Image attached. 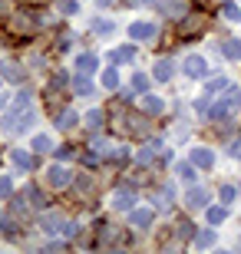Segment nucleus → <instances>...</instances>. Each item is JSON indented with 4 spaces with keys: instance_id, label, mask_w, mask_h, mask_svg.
<instances>
[{
    "instance_id": "nucleus-25",
    "label": "nucleus",
    "mask_w": 241,
    "mask_h": 254,
    "mask_svg": "<svg viewBox=\"0 0 241 254\" xmlns=\"http://www.w3.org/2000/svg\"><path fill=\"white\" fill-rule=\"evenodd\" d=\"M195 245H198V248H212V245H215V231H212V228L195 231Z\"/></svg>"
},
{
    "instance_id": "nucleus-43",
    "label": "nucleus",
    "mask_w": 241,
    "mask_h": 254,
    "mask_svg": "<svg viewBox=\"0 0 241 254\" xmlns=\"http://www.w3.org/2000/svg\"><path fill=\"white\" fill-rule=\"evenodd\" d=\"M136 57V47H122V50H116V60H132Z\"/></svg>"
},
{
    "instance_id": "nucleus-4",
    "label": "nucleus",
    "mask_w": 241,
    "mask_h": 254,
    "mask_svg": "<svg viewBox=\"0 0 241 254\" xmlns=\"http://www.w3.org/2000/svg\"><path fill=\"white\" fill-rule=\"evenodd\" d=\"M152 221H156V208H132L129 211V225L136 228V231H146Z\"/></svg>"
},
{
    "instance_id": "nucleus-8",
    "label": "nucleus",
    "mask_w": 241,
    "mask_h": 254,
    "mask_svg": "<svg viewBox=\"0 0 241 254\" xmlns=\"http://www.w3.org/2000/svg\"><path fill=\"white\" fill-rule=\"evenodd\" d=\"M33 119H37V113H33V109H27L23 116H7V119H3V126H7L10 132H27L30 126H33Z\"/></svg>"
},
{
    "instance_id": "nucleus-12",
    "label": "nucleus",
    "mask_w": 241,
    "mask_h": 254,
    "mask_svg": "<svg viewBox=\"0 0 241 254\" xmlns=\"http://www.w3.org/2000/svg\"><path fill=\"white\" fill-rule=\"evenodd\" d=\"M192 162H195V169H212L215 165V152L205 149V145H198V149H192Z\"/></svg>"
},
{
    "instance_id": "nucleus-30",
    "label": "nucleus",
    "mask_w": 241,
    "mask_h": 254,
    "mask_svg": "<svg viewBox=\"0 0 241 254\" xmlns=\"http://www.w3.org/2000/svg\"><path fill=\"white\" fill-rule=\"evenodd\" d=\"M0 231H3L7 238H13L17 235V221H13L10 215H0Z\"/></svg>"
},
{
    "instance_id": "nucleus-13",
    "label": "nucleus",
    "mask_w": 241,
    "mask_h": 254,
    "mask_svg": "<svg viewBox=\"0 0 241 254\" xmlns=\"http://www.w3.org/2000/svg\"><path fill=\"white\" fill-rule=\"evenodd\" d=\"M76 69H80V73H96V69H99V57H93V53H80V57H76Z\"/></svg>"
},
{
    "instance_id": "nucleus-16",
    "label": "nucleus",
    "mask_w": 241,
    "mask_h": 254,
    "mask_svg": "<svg viewBox=\"0 0 241 254\" xmlns=\"http://www.w3.org/2000/svg\"><path fill=\"white\" fill-rule=\"evenodd\" d=\"M33 27H37V23L30 20V13H17V17L10 20V30H13V33H30Z\"/></svg>"
},
{
    "instance_id": "nucleus-11",
    "label": "nucleus",
    "mask_w": 241,
    "mask_h": 254,
    "mask_svg": "<svg viewBox=\"0 0 241 254\" xmlns=\"http://www.w3.org/2000/svg\"><path fill=\"white\" fill-rule=\"evenodd\" d=\"M40 228H43L47 235H56V231H63V215H60V211H47V215L40 218Z\"/></svg>"
},
{
    "instance_id": "nucleus-35",
    "label": "nucleus",
    "mask_w": 241,
    "mask_h": 254,
    "mask_svg": "<svg viewBox=\"0 0 241 254\" xmlns=\"http://www.w3.org/2000/svg\"><path fill=\"white\" fill-rule=\"evenodd\" d=\"M132 89H136V93H146V89H149V76L136 73V76H132Z\"/></svg>"
},
{
    "instance_id": "nucleus-41",
    "label": "nucleus",
    "mask_w": 241,
    "mask_h": 254,
    "mask_svg": "<svg viewBox=\"0 0 241 254\" xmlns=\"http://www.w3.org/2000/svg\"><path fill=\"white\" fill-rule=\"evenodd\" d=\"M218 89H225V79H212V83L205 86V96H215Z\"/></svg>"
},
{
    "instance_id": "nucleus-19",
    "label": "nucleus",
    "mask_w": 241,
    "mask_h": 254,
    "mask_svg": "<svg viewBox=\"0 0 241 254\" xmlns=\"http://www.w3.org/2000/svg\"><path fill=\"white\" fill-rule=\"evenodd\" d=\"M205 218H208V225H222L225 218H228V208H222V205H208V208H205Z\"/></svg>"
},
{
    "instance_id": "nucleus-45",
    "label": "nucleus",
    "mask_w": 241,
    "mask_h": 254,
    "mask_svg": "<svg viewBox=\"0 0 241 254\" xmlns=\"http://www.w3.org/2000/svg\"><path fill=\"white\" fill-rule=\"evenodd\" d=\"M99 3H102V7H109V3H116V0H99Z\"/></svg>"
},
{
    "instance_id": "nucleus-44",
    "label": "nucleus",
    "mask_w": 241,
    "mask_h": 254,
    "mask_svg": "<svg viewBox=\"0 0 241 254\" xmlns=\"http://www.w3.org/2000/svg\"><path fill=\"white\" fill-rule=\"evenodd\" d=\"M76 10H80V7H76V0H66V3H63V13H76Z\"/></svg>"
},
{
    "instance_id": "nucleus-40",
    "label": "nucleus",
    "mask_w": 241,
    "mask_h": 254,
    "mask_svg": "<svg viewBox=\"0 0 241 254\" xmlns=\"http://www.w3.org/2000/svg\"><path fill=\"white\" fill-rule=\"evenodd\" d=\"M228 155H238V159H241V132L228 142Z\"/></svg>"
},
{
    "instance_id": "nucleus-3",
    "label": "nucleus",
    "mask_w": 241,
    "mask_h": 254,
    "mask_svg": "<svg viewBox=\"0 0 241 254\" xmlns=\"http://www.w3.org/2000/svg\"><path fill=\"white\" fill-rule=\"evenodd\" d=\"M47 185L50 189H66V185H73V172L63 169V165H53V169H47Z\"/></svg>"
},
{
    "instance_id": "nucleus-47",
    "label": "nucleus",
    "mask_w": 241,
    "mask_h": 254,
    "mask_svg": "<svg viewBox=\"0 0 241 254\" xmlns=\"http://www.w3.org/2000/svg\"><path fill=\"white\" fill-rule=\"evenodd\" d=\"M0 79H3V76H0Z\"/></svg>"
},
{
    "instance_id": "nucleus-20",
    "label": "nucleus",
    "mask_w": 241,
    "mask_h": 254,
    "mask_svg": "<svg viewBox=\"0 0 241 254\" xmlns=\"http://www.w3.org/2000/svg\"><path fill=\"white\" fill-rule=\"evenodd\" d=\"M222 53H225L228 60H241V40H235V37L222 40Z\"/></svg>"
},
{
    "instance_id": "nucleus-22",
    "label": "nucleus",
    "mask_w": 241,
    "mask_h": 254,
    "mask_svg": "<svg viewBox=\"0 0 241 254\" xmlns=\"http://www.w3.org/2000/svg\"><path fill=\"white\" fill-rule=\"evenodd\" d=\"M142 106H146V113H149V116H159L162 109H165V103H162L159 96H152V93H146V99H142Z\"/></svg>"
},
{
    "instance_id": "nucleus-10",
    "label": "nucleus",
    "mask_w": 241,
    "mask_h": 254,
    "mask_svg": "<svg viewBox=\"0 0 241 254\" xmlns=\"http://www.w3.org/2000/svg\"><path fill=\"white\" fill-rule=\"evenodd\" d=\"M156 7H159V13H165V17H172V20L185 17V3H182V0H162Z\"/></svg>"
},
{
    "instance_id": "nucleus-1",
    "label": "nucleus",
    "mask_w": 241,
    "mask_h": 254,
    "mask_svg": "<svg viewBox=\"0 0 241 254\" xmlns=\"http://www.w3.org/2000/svg\"><path fill=\"white\" fill-rule=\"evenodd\" d=\"M238 109H241V89L235 86V89H228V93L222 96V103L215 106L208 116H212V119H225L228 113H238Z\"/></svg>"
},
{
    "instance_id": "nucleus-18",
    "label": "nucleus",
    "mask_w": 241,
    "mask_h": 254,
    "mask_svg": "<svg viewBox=\"0 0 241 254\" xmlns=\"http://www.w3.org/2000/svg\"><path fill=\"white\" fill-rule=\"evenodd\" d=\"M73 93L76 96H93V83H89V79H86V73H80V76H73Z\"/></svg>"
},
{
    "instance_id": "nucleus-28",
    "label": "nucleus",
    "mask_w": 241,
    "mask_h": 254,
    "mask_svg": "<svg viewBox=\"0 0 241 254\" xmlns=\"http://www.w3.org/2000/svg\"><path fill=\"white\" fill-rule=\"evenodd\" d=\"M27 198H30V205H33V208H47V201H43V191H40L37 185H30V189H27Z\"/></svg>"
},
{
    "instance_id": "nucleus-24",
    "label": "nucleus",
    "mask_w": 241,
    "mask_h": 254,
    "mask_svg": "<svg viewBox=\"0 0 241 254\" xmlns=\"http://www.w3.org/2000/svg\"><path fill=\"white\" fill-rule=\"evenodd\" d=\"M129 132H132V135H146V132H149L146 116H132V119H129Z\"/></svg>"
},
{
    "instance_id": "nucleus-21",
    "label": "nucleus",
    "mask_w": 241,
    "mask_h": 254,
    "mask_svg": "<svg viewBox=\"0 0 241 254\" xmlns=\"http://www.w3.org/2000/svg\"><path fill=\"white\" fill-rule=\"evenodd\" d=\"M30 149L40 152V155H47V152H56V145H53L50 135H33V145H30Z\"/></svg>"
},
{
    "instance_id": "nucleus-42",
    "label": "nucleus",
    "mask_w": 241,
    "mask_h": 254,
    "mask_svg": "<svg viewBox=\"0 0 241 254\" xmlns=\"http://www.w3.org/2000/svg\"><path fill=\"white\" fill-rule=\"evenodd\" d=\"M63 235L66 238H76V235H80V225H76V221H63Z\"/></svg>"
},
{
    "instance_id": "nucleus-34",
    "label": "nucleus",
    "mask_w": 241,
    "mask_h": 254,
    "mask_svg": "<svg viewBox=\"0 0 241 254\" xmlns=\"http://www.w3.org/2000/svg\"><path fill=\"white\" fill-rule=\"evenodd\" d=\"M102 86H106V89H116V86H119V69H106V73H102Z\"/></svg>"
},
{
    "instance_id": "nucleus-15",
    "label": "nucleus",
    "mask_w": 241,
    "mask_h": 254,
    "mask_svg": "<svg viewBox=\"0 0 241 254\" xmlns=\"http://www.w3.org/2000/svg\"><path fill=\"white\" fill-rule=\"evenodd\" d=\"M0 69H3V79H10V83H20V76H23V66L17 63V60H3V63H0Z\"/></svg>"
},
{
    "instance_id": "nucleus-39",
    "label": "nucleus",
    "mask_w": 241,
    "mask_h": 254,
    "mask_svg": "<svg viewBox=\"0 0 241 254\" xmlns=\"http://www.w3.org/2000/svg\"><path fill=\"white\" fill-rule=\"evenodd\" d=\"M30 96H33L30 89H23V93H17V99H13V106H17V109H27V106H30Z\"/></svg>"
},
{
    "instance_id": "nucleus-9",
    "label": "nucleus",
    "mask_w": 241,
    "mask_h": 254,
    "mask_svg": "<svg viewBox=\"0 0 241 254\" xmlns=\"http://www.w3.org/2000/svg\"><path fill=\"white\" fill-rule=\"evenodd\" d=\"M132 205H136V191L132 189H119L112 195V208L116 211H132Z\"/></svg>"
},
{
    "instance_id": "nucleus-27",
    "label": "nucleus",
    "mask_w": 241,
    "mask_h": 254,
    "mask_svg": "<svg viewBox=\"0 0 241 254\" xmlns=\"http://www.w3.org/2000/svg\"><path fill=\"white\" fill-rule=\"evenodd\" d=\"M152 201H156V208H159V211H162V208H168V205H172V185H165V189L159 191V195L152 198Z\"/></svg>"
},
{
    "instance_id": "nucleus-32",
    "label": "nucleus",
    "mask_w": 241,
    "mask_h": 254,
    "mask_svg": "<svg viewBox=\"0 0 241 254\" xmlns=\"http://www.w3.org/2000/svg\"><path fill=\"white\" fill-rule=\"evenodd\" d=\"M175 238H182V241H185V238H195L192 221H178V225H175Z\"/></svg>"
},
{
    "instance_id": "nucleus-5",
    "label": "nucleus",
    "mask_w": 241,
    "mask_h": 254,
    "mask_svg": "<svg viewBox=\"0 0 241 254\" xmlns=\"http://www.w3.org/2000/svg\"><path fill=\"white\" fill-rule=\"evenodd\" d=\"M156 23H149V20H136L129 27V40H136V43H142V40H156Z\"/></svg>"
},
{
    "instance_id": "nucleus-2",
    "label": "nucleus",
    "mask_w": 241,
    "mask_h": 254,
    "mask_svg": "<svg viewBox=\"0 0 241 254\" xmlns=\"http://www.w3.org/2000/svg\"><path fill=\"white\" fill-rule=\"evenodd\" d=\"M182 69H185V76H192V79H205V76H208V60L198 57V53H188V57L182 60Z\"/></svg>"
},
{
    "instance_id": "nucleus-6",
    "label": "nucleus",
    "mask_w": 241,
    "mask_h": 254,
    "mask_svg": "<svg viewBox=\"0 0 241 254\" xmlns=\"http://www.w3.org/2000/svg\"><path fill=\"white\" fill-rule=\"evenodd\" d=\"M208 201H212L208 189H188V195H185V208L188 211H202V208H208Z\"/></svg>"
},
{
    "instance_id": "nucleus-23",
    "label": "nucleus",
    "mask_w": 241,
    "mask_h": 254,
    "mask_svg": "<svg viewBox=\"0 0 241 254\" xmlns=\"http://www.w3.org/2000/svg\"><path fill=\"white\" fill-rule=\"evenodd\" d=\"M13 162H17V165H20L23 172H30V169H33V155H30L27 149H13Z\"/></svg>"
},
{
    "instance_id": "nucleus-33",
    "label": "nucleus",
    "mask_w": 241,
    "mask_h": 254,
    "mask_svg": "<svg viewBox=\"0 0 241 254\" xmlns=\"http://www.w3.org/2000/svg\"><path fill=\"white\" fill-rule=\"evenodd\" d=\"M222 17L232 20V23H238V20H241V10L235 7V3H222Z\"/></svg>"
},
{
    "instance_id": "nucleus-46",
    "label": "nucleus",
    "mask_w": 241,
    "mask_h": 254,
    "mask_svg": "<svg viewBox=\"0 0 241 254\" xmlns=\"http://www.w3.org/2000/svg\"><path fill=\"white\" fill-rule=\"evenodd\" d=\"M3 106H7V99H3V96H0V109H3Z\"/></svg>"
},
{
    "instance_id": "nucleus-26",
    "label": "nucleus",
    "mask_w": 241,
    "mask_h": 254,
    "mask_svg": "<svg viewBox=\"0 0 241 254\" xmlns=\"http://www.w3.org/2000/svg\"><path fill=\"white\" fill-rule=\"evenodd\" d=\"M60 129H73V126H80V116L73 113V109H66V113H60Z\"/></svg>"
},
{
    "instance_id": "nucleus-38",
    "label": "nucleus",
    "mask_w": 241,
    "mask_h": 254,
    "mask_svg": "<svg viewBox=\"0 0 241 254\" xmlns=\"http://www.w3.org/2000/svg\"><path fill=\"white\" fill-rule=\"evenodd\" d=\"M235 198H238V189H235V185H225V189H222V201H225V205H232Z\"/></svg>"
},
{
    "instance_id": "nucleus-31",
    "label": "nucleus",
    "mask_w": 241,
    "mask_h": 254,
    "mask_svg": "<svg viewBox=\"0 0 241 254\" xmlns=\"http://www.w3.org/2000/svg\"><path fill=\"white\" fill-rule=\"evenodd\" d=\"M178 179L182 182H195V162H182V165H178Z\"/></svg>"
},
{
    "instance_id": "nucleus-29",
    "label": "nucleus",
    "mask_w": 241,
    "mask_h": 254,
    "mask_svg": "<svg viewBox=\"0 0 241 254\" xmlns=\"http://www.w3.org/2000/svg\"><path fill=\"white\" fill-rule=\"evenodd\" d=\"M102 123H106L102 109H93V113H86V126H89V129H102Z\"/></svg>"
},
{
    "instance_id": "nucleus-7",
    "label": "nucleus",
    "mask_w": 241,
    "mask_h": 254,
    "mask_svg": "<svg viewBox=\"0 0 241 254\" xmlns=\"http://www.w3.org/2000/svg\"><path fill=\"white\" fill-rule=\"evenodd\" d=\"M202 27H205V17H198V13H185V17L178 20V37H195Z\"/></svg>"
},
{
    "instance_id": "nucleus-37",
    "label": "nucleus",
    "mask_w": 241,
    "mask_h": 254,
    "mask_svg": "<svg viewBox=\"0 0 241 254\" xmlns=\"http://www.w3.org/2000/svg\"><path fill=\"white\" fill-rule=\"evenodd\" d=\"M93 33L106 37V33H112V23H109V20H93Z\"/></svg>"
},
{
    "instance_id": "nucleus-17",
    "label": "nucleus",
    "mask_w": 241,
    "mask_h": 254,
    "mask_svg": "<svg viewBox=\"0 0 241 254\" xmlns=\"http://www.w3.org/2000/svg\"><path fill=\"white\" fill-rule=\"evenodd\" d=\"M159 152H162V142H159V139L146 142V145H142V152H139V162H142V165H149V162L156 159Z\"/></svg>"
},
{
    "instance_id": "nucleus-36",
    "label": "nucleus",
    "mask_w": 241,
    "mask_h": 254,
    "mask_svg": "<svg viewBox=\"0 0 241 254\" xmlns=\"http://www.w3.org/2000/svg\"><path fill=\"white\" fill-rule=\"evenodd\" d=\"M13 195V182H10V175H0V198H10Z\"/></svg>"
},
{
    "instance_id": "nucleus-14",
    "label": "nucleus",
    "mask_w": 241,
    "mask_h": 254,
    "mask_svg": "<svg viewBox=\"0 0 241 254\" xmlns=\"http://www.w3.org/2000/svg\"><path fill=\"white\" fill-rule=\"evenodd\" d=\"M172 73H175V63H172V60H159V63L152 66V76H156L159 83H168Z\"/></svg>"
}]
</instances>
